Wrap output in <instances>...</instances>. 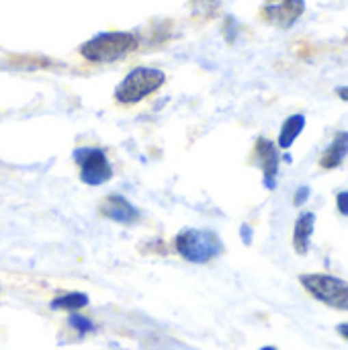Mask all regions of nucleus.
Wrapping results in <instances>:
<instances>
[{"label": "nucleus", "instance_id": "obj_1", "mask_svg": "<svg viewBox=\"0 0 348 350\" xmlns=\"http://www.w3.org/2000/svg\"><path fill=\"white\" fill-rule=\"evenodd\" d=\"M137 47V39L133 33L125 31H111V33H101L92 39H88L82 47L80 53L94 64H109L117 62L129 51Z\"/></svg>", "mask_w": 348, "mask_h": 350}, {"label": "nucleus", "instance_id": "obj_2", "mask_svg": "<svg viewBox=\"0 0 348 350\" xmlns=\"http://www.w3.org/2000/svg\"><path fill=\"white\" fill-rule=\"evenodd\" d=\"M176 250L185 260L205 265L224 252V244L211 230H183L176 236Z\"/></svg>", "mask_w": 348, "mask_h": 350}, {"label": "nucleus", "instance_id": "obj_3", "mask_svg": "<svg viewBox=\"0 0 348 350\" xmlns=\"http://www.w3.org/2000/svg\"><path fill=\"white\" fill-rule=\"evenodd\" d=\"M299 283L314 299L326 304L332 310L348 312V281L345 279L324 273H312V275H302Z\"/></svg>", "mask_w": 348, "mask_h": 350}, {"label": "nucleus", "instance_id": "obj_4", "mask_svg": "<svg viewBox=\"0 0 348 350\" xmlns=\"http://www.w3.org/2000/svg\"><path fill=\"white\" fill-rule=\"evenodd\" d=\"M164 82H166V74L162 70H158V68H135L121 80V84L115 90V98L119 103H125V105L139 103L148 94L156 92Z\"/></svg>", "mask_w": 348, "mask_h": 350}, {"label": "nucleus", "instance_id": "obj_5", "mask_svg": "<svg viewBox=\"0 0 348 350\" xmlns=\"http://www.w3.org/2000/svg\"><path fill=\"white\" fill-rule=\"evenodd\" d=\"M74 160L80 166L82 183H86L90 187L105 185L113 176V168H111L105 152L98 148H78V150H74Z\"/></svg>", "mask_w": 348, "mask_h": 350}, {"label": "nucleus", "instance_id": "obj_6", "mask_svg": "<svg viewBox=\"0 0 348 350\" xmlns=\"http://www.w3.org/2000/svg\"><path fill=\"white\" fill-rule=\"evenodd\" d=\"M306 12V0H267L263 16L281 29H291Z\"/></svg>", "mask_w": 348, "mask_h": 350}, {"label": "nucleus", "instance_id": "obj_7", "mask_svg": "<svg viewBox=\"0 0 348 350\" xmlns=\"http://www.w3.org/2000/svg\"><path fill=\"white\" fill-rule=\"evenodd\" d=\"M256 154L260 158V166H263V174H265V187L269 191L277 189V174H279V148L277 144H273L267 137H258L256 139Z\"/></svg>", "mask_w": 348, "mask_h": 350}, {"label": "nucleus", "instance_id": "obj_8", "mask_svg": "<svg viewBox=\"0 0 348 350\" xmlns=\"http://www.w3.org/2000/svg\"><path fill=\"white\" fill-rule=\"evenodd\" d=\"M101 211L105 217L123 224V226H131L139 219V211L121 195H109L103 203H101Z\"/></svg>", "mask_w": 348, "mask_h": 350}, {"label": "nucleus", "instance_id": "obj_9", "mask_svg": "<svg viewBox=\"0 0 348 350\" xmlns=\"http://www.w3.org/2000/svg\"><path fill=\"white\" fill-rule=\"evenodd\" d=\"M314 230H316V213H312V211L299 213V217L295 219V226H293V250L299 256H306L310 252Z\"/></svg>", "mask_w": 348, "mask_h": 350}, {"label": "nucleus", "instance_id": "obj_10", "mask_svg": "<svg viewBox=\"0 0 348 350\" xmlns=\"http://www.w3.org/2000/svg\"><path fill=\"white\" fill-rule=\"evenodd\" d=\"M347 156H348V131H338V133L332 137L330 146L326 148L324 156L320 158V166H322L324 170H334V168H338V166L347 160Z\"/></svg>", "mask_w": 348, "mask_h": 350}, {"label": "nucleus", "instance_id": "obj_11", "mask_svg": "<svg viewBox=\"0 0 348 350\" xmlns=\"http://www.w3.org/2000/svg\"><path fill=\"white\" fill-rule=\"evenodd\" d=\"M306 129V115L304 113H295L291 117H287L281 125V131H279V146L281 150H289L295 139L302 135V131Z\"/></svg>", "mask_w": 348, "mask_h": 350}, {"label": "nucleus", "instance_id": "obj_12", "mask_svg": "<svg viewBox=\"0 0 348 350\" xmlns=\"http://www.w3.org/2000/svg\"><path fill=\"white\" fill-rule=\"evenodd\" d=\"M88 304V297L84 293H68L51 301L53 310H80Z\"/></svg>", "mask_w": 348, "mask_h": 350}, {"label": "nucleus", "instance_id": "obj_13", "mask_svg": "<svg viewBox=\"0 0 348 350\" xmlns=\"http://www.w3.org/2000/svg\"><path fill=\"white\" fill-rule=\"evenodd\" d=\"M310 195H312V189H310L308 185H302V187L295 191V195H293V205H295V207H304L306 201L310 199Z\"/></svg>", "mask_w": 348, "mask_h": 350}, {"label": "nucleus", "instance_id": "obj_14", "mask_svg": "<svg viewBox=\"0 0 348 350\" xmlns=\"http://www.w3.org/2000/svg\"><path fill=\"white\" fill-rule=\"evenodd\" d=\"M70 324H72V328H76L78 332H90L94 326L90 324V320H86V318H82V316H72L70 318Z\"/></svg>", "mask_w": 348, "mask_h": 350}, {"label": "nucleus", "instance_id": "obj_15", "mask_svg": "<svg viewBox=\"0 0 348 350\" xmlns=\"http://www.w3.org/2000/svg\"><path fill=\"white\" fill-rule=\"evenodd\" d=\"M336 209H338L340 215L348 217V191H340L336 195Z\"/></svg>", "mask_w": 348, "mask_h": 350}, {"label": "nucleus", "instance_id": "obj_16", "mask_svg": "<svg viewBox=\"0 0 348 350\" xmlns=\"http://www.w3.org/2000/svg\"><path fill=\"white\" fill-rule=\"evenodd\" d=\"M240 232H242V240H244V244H250V242H252V228L244 224Z\"/></svg>", "mask_w": 348, "mask_h": 350}, {"label": "nucleus", "instance_id": "obj_17", "mask_svg": "<svg viewBox=\"0 0 348 350\" xmlns=\"http://www.w3.org/2000/svg\"><path fill=\"white\" fill-rule=\"evenodd\" d=\"M336 94H338V98H343L345 103H348V86H338Z\"/></svg>", "mask_w": 348, "mask_h": 350}, {"label": "nucleus", "instance_id": "obj_18", "mask_svg": "<svg viewBox=\"0 0 348 350\" xmlns=\"http://www.w3.org/2000/svg\"><path fill=\"white\" fill-rule=\"evenodd\" d=\"M336 330H338V334H340V336H343L345 340H348V322H347V324H340V326H338Z\"/></svg>", "mask_w": 348, "mask_h": 350}, {"label": "nucleus", "instance_id": "obj_19", "mask_svg": "<svg viewBox=\"0 0 348 350\" xmlns=\"http://www.w3.org/2000/svg\"><path fill=\"white\" fill-rule=\"evenodd\" d=\"M219 2H222V0H203V4H205V6H209L211 10H213V8H217V6H219Z\"/></svg>", "mask_w": 348, "mask_h": 350}, {"label": "nucleus", "instance_id": "obj_20", "mask_svg": "<svg viewBox=\"0 0 348 350\" xmlns=\"http://www.w3.org/2000/svg\"><path fill=\"white\" fill-rule=\"evenodd\" d=\"M260 350H277V349H275V347H263Z\"/></svg>", "mask_w": 348, "mask_h": 350}]
</instances>
